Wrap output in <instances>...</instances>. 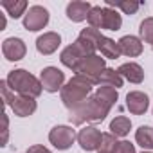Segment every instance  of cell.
Wrapping results in <instances>:
<instances>
[{
	"label": "cell",
	"mask_w": 153,
	"mask_h": 153,
	"mask_svg": "<svg viewBox=\"0 0 153 153\" xmlns=\"http://www.w3.org/2000/svg\"><path fill=\"white\" fill-rule=\"evenodd\" d=\"M92 88H94V83L90 79H87L85 76L74 74L72 78L65 83V87L61 88V92H59L61 103L68 110L78 108L79 105H83L92 96Z\"/></svg>",
	"instance_id": "6da1fadb"
},
{
	"label": "cell",
	"mask_w": 153,
	"mask_h": 153,
	"mask_svg": "<svg viewBox=\"0 0 153 153\" xmlns=\"http://www.w3.org/2000/svg\"><path fill=\"white\" fill-rule=\"evenodd\" d=\"M110 114V108L101 103L94 94L83 103L79 105L78 108L70 110L68 114V121L74 124V126H81L85 123H101L106 119V115Z\"/></svg>",
	"instance_id": "7a4b0ae2"
},
{
	"label": "cell",
	"mask_w": 153,
	"mask_h": 153,
	"mask_svg": "<svg viewBox=\"0 0 153 153\" xmlns=\"http://www.w3.org/2000/svg\"><path fill=\"white\" fill-rule=\"evenodd\" d=\"M6 81L11 87V90L16 92L18 96H27V97H34L36 99L43 92V87H42L40 78L33 76L25 68H15V70H11L7 74Z\"/></svg>",
	"instance_id": "3957f363"
},
{
	"label": "cell",
	"mask_w": 153,
	"mask_h": 153,
	"mask_svg": "<svg viewBox=\"0 0 153 153\" xmlns=\"http://www.w3.org/2000/svg\"><path fill=\"white\" fill-rule=\"evenodd\" d=\"M105 68H106L105 58H101V56H97V54H92V56H87V58L79 63L76 74L85 76V78L90 79L94 85H97V79H99V76H101V72H103Z\"/></svg>",
	"instance_id": "277c9868"
},
{
	"label": "cell",
	"mask_w": 153,
	"mask_h": 153,
	"mask_svg": "<svg viewBox=\"0 0 153 153\" xmlns=\"http://www.w3.org/2000/svg\"><path fill=\"white\" fill-rule=\"evenodd\" d=\"M76 140H78V135L72 130V126H67V124H58L54 126L51 131H49V142L59 149V151H65L68 149Z\"/></svg>",
	"instance_id": "5b68a950"
},
{
	"label": "cell",
	"mask_w": 153,
	"mask_h": 153,
	"mask_svg": "<svg viewBox=\"0 0 153 153\" xmlns=\"http://www.w3.org/2000/svg\"><path fill=\"white\" fill-rule=\"evenodd\" d=\"M49 18H51V15H49L47 7H43V6H31L29 11L24 16V27L27 31H31V33H38V31L47 27Z\"/></svg>",
	"instance_id": "8992f818"
},
{
	"label": "cell",
	"mask_w": 153,
	"mask_h": 153,
	"mask_svg": "<svg viewBox=\"0 0 153 153\" xmlns=\"http://www.w3.org/2000/svg\"><path fill=\"white\" fill-rule=\"evenodd\" d=\"M40 81L45 92L56 94V92H61V88L65 87V74L58 67H45L40 72Z\"/></svg>",
	"instance_id": "52a82bcc"
},
{
	"label": "cell",
	"mask_w": 153,
	"mask_h": 153,
	"mask_svg": "<svg viewBox=\"0 0 153 153\" xmlns=\"http://www.w3.org/2000/svg\"><path fill=\"white\" fill-rule=\"evenodd\" d=\"M103 133L96 126H83L78 131V144L83 151H99Z\"/></svg>",
	"instance_id": "ba28073f"
},
{
	"label": "cell",
	"mask_w": 153,
	"mask_h": 153,
	"mask_svg": "<svg viewBox=\"0 0 153 153\" xmlns=\"http://www.w3.org/2000/svg\"><path fill=\"white\" fill-rule=\"evenodd\" d=\"M2 54L7 61H20L27 54V45L22 38H6L2 42Z\"/></svg>",
	"instance_id": "9c48e42d"
},
{
	"label": "cell",
	"mask_w": 153,
	"mask_h": 153,
	"mask_svg": "<svg viewBox=\"0 0 153 153\" xmlns=\"http://www.w3.org/2000/svg\"><path fill=\"white\" fill-rule=\"evenodd\" d=\"M126 108L133 115H144L149 108V97L148 94L140 90H131L126 94Z\"/></svg>",
	"instance_id": "30bf717a"
},
{
	"label": "cell",
	"mask_w": 153,
	"mask_h": 153,
	"mask_svg": "<svg viewBox=\"0 0 153 153\" xmlns=\"http://www.w3.org/2000/svg\"><path fill=\"white\" fill-rule=\"evenodd\" d=\"M61 45V36L54 31H49V33H43L36 38V51L43 56H51L54 54Z\"/></svg>",
	"instance_id": "8fae6325"
},
{
	"label": "cell",
	"mask_w": 153,
	"mask_h": 153,
	"mask_svg": "<svg viewBox=\"0 0 153 153\" xmlns=\"http://www.w3.org/2000/svg\"><path fill=\"white\" fill-rule=\"evenodd\" d=\"M92 9V4L90 2H83V0H72V2L67 4V18L70 22H76V24H79V22H85L88 18V13Z\"/></svg>",
	"instance_id": "7c38bea8"
},
{
	"label": "cell",
	"mask_w": 153,
	"mask_h": 153,
	"mask_svg": "<svg viewBox=\"0 0 153 153\" xmlns=\"http://www.w3.org/2000/svg\"><path fill=\"white\" fill-rule=\"evenodd\" d=\"M85 59V54L76 47V43H70V45H67L63 51H61V54H59V61L67 67V68H70L72 72H76L78 70V67H79V63Z\"/></svg>",
	"instance_id": "4fadbf2b"
},
{
	"label": "cell",
	"mask_w": 153,
	"mask_h": 153,
	"mask_svg": "<svg viewBox=\"0 0 153 153\" xmlns=\"http://www.w3.org/2000/svg\"><path fill=\"white\" fill-rule=\"evenodd\" d=\"M119 49H121V54L123 56H128V58H137L142 54V40L139 36H133V34H126L123 36L119 42Z\"/></svg>",
	"instance_id": "5bb4252c"
},
{
	"label": "cell",
	"mask_w": 153,
	"mask_h": 153,
	"mask_svg": "<svg viewBox=\"0 0 153 153\" xmlns=\"http://www.w3.org/2000/svg\"><path fill=\"white\" fill-rule=\"evenodd\" d=\"M38 108V103L34 97H27V96H16L13 105H11V110L16 117H29L36 112Z\"/></svg>",
	"instance_id": "9a60e30c"
},
{
	"label": "cell",
	"mask_w": 153,
	"mask_h": 153,
	"mask_svg": "<svg viewBox=\"0 0 153 153\" xmlns=\"http://www.w3.org/2000/svg\"><path fill=\"white\" fill-rule=\"evenodd\" d=\"M117 70H119V74L123 76L126 81H130V83H133V85H140V83L144 81V68H142L139 63H135V61L123 63Z\"/></svg>",
	"instance_id": "2e32d148"
},
{
	"label": "cell",
	"mask_w": 153,
	"mask_h": 153,
	"mask_svg": "<svg viewBox=\"0 0 153 153\" xmlns=\"http://www.w3.org/2000/svg\"><path fill=\"white\" fill-rule=\"evenodd\" d=\"M123 83H124V78L119 74V70L110 68V67H106V68L101 72L99 79H97V85H99V87H114V88H121Z\"/></svg>",
	"instance_id": "e0dca14e"
},
{
	"label": "cell",
	"mask_w": 153,
	"mask_h": 153,
	"mask_svg": "<svg viewBox=\"0 0 153 153\" xmlns=\"http://www.w3.org/2000/svg\"><path fill=\"white\" fill-rule=\"evenodd\" d=\"M0 6H2L6 9V13L11 18H15V20L25 16V13L29 11V4L25 2V0H2Z\"/></svg>",
	"instance_id": "ac0fdd59"
},
{
	"label": "cell",
	"mask_w": 153,
	"mask_h": 153,
	"mask_svg": "<svg viewBox=\"0 0 153 153\" xmlns=\"http://www.w3.org/2000/svg\"><path fill=\"white\" fill-rule=\"evenodd\" d=\"M123 27V16L117 13V9L103 7V29L106 31H119Z\"/></svg>",
	"instance_id": "d6986e66"
},
{
	"label": "cell",
	"mask_w": 153,
	"mask_h": 153,
	"mask_svg": "<svg viewBox=\"0 0 153 153\" xmlns=\"http://www.w3.org/2000/svg\"><path fill=\"white\" fill-rule=\"evenodd\" d=\"M97 51L101 52L103 58H108V59H117L121 56V49H119V43L108 36H103V40L99 42V47Z\"/></svg>",
	"instance_id": "ffe728a7"
},
{
	"label": "cell",
	"mask_w": 153,
	"mask_h": 153,
	"mask_svg": "<svg viewBox=\"0 0 153 153\" xmlns=\"http://www.w3.org/2000/svg\"><path fill=\"white\" fill-rule=\"evenodd\" d=\"M130 130H131V121L126 117V115H117L115 119H112V123H110V133L112 135H115L117 139L121 137H126L128 133H130Z\"/></svg>",
	"instance_id": "44dd1931"
},
{
	"label": "cell",
	"mask_w": 153,
	"mask_h": 153,
	"mask_svg": "<svg viewBox=\"0 0 153 153\" xmlns=\"http://www.w3.org/2000/svg\"><path fill=\"white\" fill-rule=\"evenodd\" d=\"M94 96H96L101 103H105L108 108H112V106L117 103V99H119V92H117V88H114V87H97L96 92H94Z\"/></svg>",
	"instance_id": "7402d4cb"
},
{
	"label": "cell",
	"mask_w": 153,
	"mask_h": 153,
	"mask_svg": "<svg viewBox=\"0 0 153 153\" xmlns=\"http://www.w3.org/2000/svg\"><path fill=\"white\" fill-rule=\"evenodd\" d=\"M135 140L144 151H153V128L151 126H140L135 131Z\"/></svg>",
	"instance_id": "603a6c76"
},
{
	"label": "cell",
	"mask_w": 153,
	"mask_h": 153,
	"mask_svg": "<svg viewBox=\"0 0 153 153\" xmlns=\"http://www.w3.org/2000/svg\"><path fill=\"white\" fill-rule=\"evenodd\" d=\"M140 6H142V2H135V0H119V2H114V0H106V7L121 9L124 15H135V13L139 11Z\"/></svg>",
	"instance_id": "cb8c5ba5"
},
{
	"label": "cell",
	"mask_w": 153,
	"mask_h": 153,
	"mask_svg": "<svg viewBox=\"0 0 153 153\" xmlns=\"http://www.w3.org/2000/svg\"><path fill=\"white\" fill-rule=\"evenodd\" d=\"M139 38L146 43H151L153 47V16H148L139 25Z\"/></svg>",
	"instance_id": "d4e9b609"
},
{
	"label": "cell",
	"mask_w": 153,
	"mask_h": 153,
	"mask_svg": "<svg viewBox=\"0 0 153 153\" xmlns=\"http://www.w3.org/2000/svg\"><path fill=\"white\" fill-rule=\"evenodd\" d=\"M87 22H88V25L94 27V29H103V7H101V6H92Z\"/></svg>",
	"instance_id": "484cf974"
},
{
	"label": "cell",
	"mask_w": 153,
	"mask_h": 153,
	"mask_svg": "<svg viewBox=\"0 0 153 153\" xmlns=\"http://www.w3.org/2000/svg\"><path fill=\"white\" fill-rule=\"evenodd\" d=\"M117 137L112 135V133H103V139H101V146H99V151H106V153H114L115 146H117Z\"/></svg>",
	"instance_id": "4316f807"
},
{
	"label": "cell",
	"mask_w": 153,
	"mask_h": 153,
	"mask_svg": "<svg viewBox=\"0 0 153 153\" xmlns=\"http://www.w3.org/2000/svg\"><path fill=\"white\" fill-rule=\"evenodd\" d=\"M0 92H2V101H4V105H6V106H11L16 96H15V92L11 90V87L7 85L6 79L0 81Z\"/></svg>",
	"instance_id": "83f0119b"
},
{
	"label": "cell",
	"mask_w": 153,
	"mask_h": 153,
	"mask_svg": "<svg viewBox=\"0 0 153 153\" xmlns=\"http://www.w3.org/2000/svg\"><path fill=\"white\" fill-rule=\"evenodd\" d=\"M114 153H137V151H135V144H131L130 140H119Z\"/></svg>",
	"instance_id": "f1b7e54d"
},
{
	"label": "cell",
	"mask_w": 153,
	"mask_h": 153,
	"mask_svg": "<svg viewBox=\"0 0 153 153\" xmlns=\"http://www.w3.org/2000/svg\"><path fill=\"white\" fill-rule=\"evenodd\" d=\"M2 123H4V126H2V144L0 146H6L7 137H9V117H7V114H2Z\"/></svg>",
	"instance_id": "f546056e"
},
{
	"label": "cell",
	"mask_w": 153,
	"mask_h": 153,
	"mask_svg": "<svg viewBox=\"0 0 153 153\" xmlns=\"http://www.w3.org/2000/svg\"><path fill=\"white\" fill-rule=\"evenodd\" d=\"M27 153H52V151L49 148L42 146V144H33V146L27 148Z\"/></svg>",
	"instance_id": "4dcf8cb0"
},
{
	"label": "cell",
	"mask_w": 153,
	"mask_h": 153,
	"mask_svg": "<svg viewBox=\"0 0 153 153\" xmlns=\"http://www.w3.org/2000/svg\"><path fill=\"white\" fill-rule=\"evenodd\" d=\"M6 29V16L2 15V18H0V31H4Z\"/></svg>",
	"instance_id": "1f68e13d"
},
{
	"label": "cell",
	"mask_w": 153,
	"mask_h": 153,
	"mask_svg": "<svg viewBox=\"0 0 153 153\" xmlns=\"http://www.w3.org/2000/svg\"><path fill=\"white\" fill-rule=\"evenodd\" d=\"M142 153H153V151H142Z\"/></svg>",
	"instance_id": "d6a6232c"
},
{
	"label": "cell",
	"mask_w": 153,
	"mask_h": 153,
	"mask_svg": "<svg viewBox=\"0 0 153 153\" xmlns=\"http://www.w3.org/2000/svg\"><path fill=\"white\" fill-rule=\"evenodd\" d=\"M97 153H106V151H97Z\"/></svg>",
	"instance_id": "836d02e7"
},
{
	"label": "cell",
	"mask_w": 153,
	"mask_h": 153,
	"mask_svg": "<svg viewBox=\"0 0 153 153\" xmlns=\"http://www.w3.org/2000/svg\"><path fill=\"white\" fill-rule=\"evenodd\" d=\"M151 49H153V47H151Z\"/></svg>",
	"instance_id": "e575fe53"
}]
</instances>
